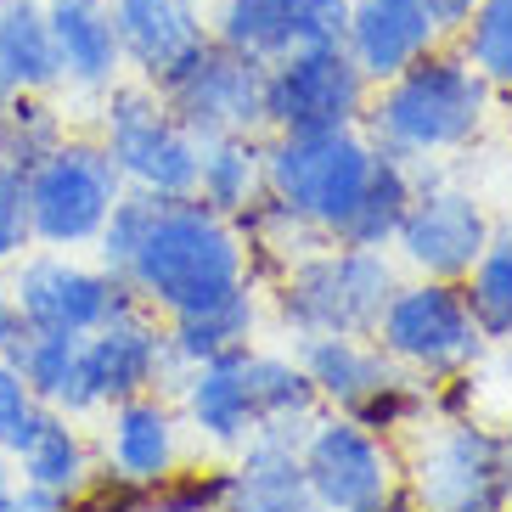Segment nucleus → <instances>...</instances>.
<instances>
[{
	"mask_svg": "<svg viewBox=\"0 0 512 512\" xmlns=\"http://www.w3.org/2000/svg\"><path fill=\"white\" fill-rule=\"evenodd\" d=\"M411 197H417L411 158H394V152L377 147L372 181H366L361 203H355V214H349V226L338 242H349V248H383V242H394V231H400V220H406V209H411Z\"/></svg>",
	"mask_w": 512,
	"mask_h": 512,
	"instance_id": "obj_26",
	"label": "nucleus"
},
{
	"mask_svg": "<svg viewBox=\"0 0 512 512\" xmlns=\"http://www.w3.org/2000/svg\"><path fill=\"white\" fill-rule=\"evenodd\" d=\"M293 17H299V0H220L209 34L242 57L276 62L293 51Z\"/></svg>",
	"mask_w": 512,
	"mask_h": 512,
	"instance_id": "obj_27",
	"label": "nucleus"
},
{
	"mask_svg": "<svg viewBox=\"0 0 512 512\" xmlns=\"http://www.w3.org/2000/svg\"><path fill=\"white\" fill-rule=\"evenodd\" d=\"M372 102V79L344 46H304L265 62V136L355 130Z\"/></svg>",
	"mask_w": 512,
	"mask_h": 512,
	"instance_id": "obj_8",
	"label": "nucleus"
},
{
	"mask_svg": "<svg viewBox=\"0 0 512 512\" xmlns=\"http://www.w3.org/2000/svg\"><path fill=\"white\" fill-rule=\"evenodd\" d=\"M422 6H428V17L439 23V34H445V40H456V29L467 23V12H473L479 0H422Z\"/></svg>",
	"mask_w": 512,
	"mask_h": 512,
	"instance_id": "obj_36",
	"label": "nucleus"
},
{
	"mask_svg": "<svg viewBox=\"0 0 512 512\" xmlns=\"http://www.w3.org/2000/svg\"><path fill=\"white\" fill-rule=\"evenodd\" d=\"M17 316V304H12V293H6V287H0V327H6V321Z\"/></svg>",
	"mask_w": 512,
	"mask_h": 512,
	"instance_id": "obj_39",
	"label": "nucleus"
},
{
	"mask_svg": "<svg viewBox=\"0 0 512 512\" xmlns=\"http://www.w3.org/2000/svg\"><path fill=\"white\" fill-rule=\"evenodd\" d=\"M490 119V85L473 74V62L445 40L428 57H417L411 68H400L394 79L372 85L366 102V136L372 147L428 164L439 152H456L484 130Z\"/></svg>",
	"mask_w": 512,
	"mask_h": 512,
	"instance_id": "obj_2",
	"label": "nucleus"
},
{
	"mask_svg": "<svg viewBox=\"0 0 512 512\" xmlns=\"http://www.w3.org/2000/svg\"><path fill=\"white\" fill-rule=\"evenodd\" d=\"M248 355L254 349H226L214 361L186 366L181 377V400L197 434L220 439V445H242L259 428V406H254V383H248Z\"/></svg>",
	"mask_w": 512,
	"mask_h": 512,
	"instance_id": "obj_20",
	"label": "nucleus"
},
{
	"mask_svg": "<svg viewBox=\"0 0 512 512\" xmlns=\"http://www.w3.org/2000/svg\"><path fill=\"white\" fill-rule=\"evenodd\" d=\"M501 445H507V462H512V417H507V434H501Z\"/></svg>",
	"mask_w": 512,
	"mask_h": 512,
	"instance_id": "obj_40",
	"label": "nucleus"
},
{
	"mask_svg": "<svg viewBox=\"0 0 512 512\" xmlns=\"http://www.w3.org/2000/svg\"><path fill=\"white\" fill-rule=\"evenodd\" d=\"M152 91L169 102V113L197 141L214 136H265V62L203 40L192 57H181Z\"/></svg>",
	"mask_w": 512,
	"mask_h": 512,
	"instance_id": "obj_7",
	"label": "nucleus"
},
{
	"mask_svg": "<svg viewBox=\"0 0 512 512\" xmlns=\"http://www.w3.org/2000/svg\"><path fill=\"white\" fill-rule=\"evenodd\" d=\"M12 496H17V467H12V456L0 451V512H12Z\"/></svg>",
	"mask_w": 512,
	"mask_h": 512,
	"instance_id": "obj_38",
	"label": "nucleus"
},
{
	"mask_svg": "<svg viewBox=\"0 0 512 512\" xmlns=\"http://www.w3.org/2000/svg\"><path fill=\"white\" fill-rule=\"evenodd\" d=\"M394 248L428 282H462L479 265V254L490 248V220H484V209L467 192L439 186L428 175V181H417V197H411L406 220L394 231Z\"/></svg>",
	"mask_w": 512,
	"mask_h": 512,
	"instance_id": "obj_14",
	"label": "nucleus"
},
{
	"mask_svg": "<svg viewBox=\"0 0 512 512\" xmlns=\"http://www.w3.org/2000/svg\"><path fill=\"white\" fill-rule=\"evenodd\" d=\"M349 29V0H299L293 17V51L304 46H344Z\"/></svg>",
	"mask_w": 512,
	"mask_h": 512,
	"instance_id": "obj_35",
	"label": "nucleus"
},
{
	"mask_svg": "<svg viewBox=\"0 0 512 512\" xmlns=\"http://www.w3.org/2000/svg\"><path fill=\"white\" fill-rule=\"evenodd\" d=\"M12 467H17V484H29V490H46L57 501H74L85 484H91V445L85 434L74 428V417H62V411L46 406L40 428L23 439V451H12Z\"/></svg>",
	"mask_w": 512,
	"mask_h": 512,
	"instance_id": "obj_22",
	"label": "nucleus"
},
{
	"mask_svg": "<svg viewBox=\"0 0 512 512\" xmlns=\"http://www.w3.org/2000/svg\"><path fill=\"white\" fill-rule=\"evenodd\" d=\"M299 366H304V377H310L316 400L338 406L344 417L366 411L377 394H389L394 383H400L394 361L377 344H366V338H304Z\"/></svg>",
	"mask_w": 512,
	"mask_h": 512,
	"instance_id": "obj_21",
	"label": "nucleus"
},
{
	"mask_svg": "<svg viewBox=\"0 0 512 512\" xmlns=\"http://www.w3.org/2000/svg\"><path fill=\"white\" fill-rule=\"evenodd\" d=\"M96 141L107 147V158L124 175V186L152 192V197H192L197 192V152H203V141L169 113V102L152 91L147 79L107 85Z\"/></svg>",
	"mask_w": 512,
	"mask_h": 512,
	"instance_id": "obj_5",
	"label": "nucleus"
},
{
	"mask_svg": "<svg viewBox=\"0 0 512 512\" xmlns=\"http://www.w3.org/2000/svg\"><path fill=\"white\" fill-rule=\"evenodd\" d=\"M23 186H29L34 242H40V248H57V254L91 248L102 220L124 197V175L113 169L102 141H91V136H68L57 152H46V158L23 175Z\"/></svg>",
	"mask_w": 512,
	"mask_h": 512,
	"instance_id": "obj_6",
	"label": "nucleus"
},
{
	"mask_svg": "<svg viewBox=\"0 0 512 512\" xmlns=\"http://www.w3.org/2000/svg\"><path fill=\"white\" fill-rule=\"evenodd\" d=\"M62 141H68V119L51 102V91H6L0 96V164L29 175Z\"/></svg>",
	"mask_w": 512,
	"mask_h": 512,
	"instance_id": "obj_28",
	"label": "nucleus"
},
{
	"mask_svg": "<svg viewBox=\"0 0 512 512\" xmlns=\"http://www.w3.org/2000/svg\"><path fill=\"white\" fill-rule=\"evenodd\" d=\"M12 512H68V501L46 496V490H29V484H17V496H12Z\"/></svg>",
	"mask_w": 512,
	"mask_h": 512,
	"instance_id": "obj_37",
	"label": "nucleus"
},
{
	"mask_svg": "<svg viewBox=\"0 0 512 512\" xmlns=\"http://www.w3.org/2000/svg\"><path fill=\"white\" fill-rule=\"evenodd\" d=\"M299 462L321 512H383L394 496H406L394 451L377 428H361L355 417L316 422L299 445Z\"/></svg>",
	"mask_w": 512,
	"mask_h": 512,
	"instance_id": "obj_12",
	"label": "nucleus"
},
{
	"mask_svg": "<svg viewBox=\"0 0 512 512\" xmlns=\"http://www.w3.org/2000/svg\"><path fill=\"white\" fill-rule=\"evenodd\" d=\"M141 512H226V473L220 479H175L147 490V507Z\"/></svg>",
	"mask_w": 512,
	"mask_h": 512,
	"instance_id": "obj_33",
	"label": "nucleus"
},
{
	"mask_svg": "<svg viewBox=\"0 0 512 512\" xmlns=\"http://www.w3.org/2000/svg\"><path fill=\"white\" fill-rule=\"evenodd\" d=\"M51 46H57V68L74 91H107L124 74V51L113 34V12L107 0H46Z\"/></svg>",
	"mask_w": 512,
	"mask_h": 512,
	"instance_id": "obj_19",
	"label": "nucleus"
},
{
	"mask_svg": "<svg viewBox=\"0 0 512 512\" xmlns=\"http://www.w3.org/2000/svg\"><path fill=\"white\" fill-rule=\"evenodd\" d=\"M496 237H507V242H512V226H501V231H496Z\"/></svg>",
	"mask_w": 512,
	"mask_h": 512,
	"instance_id": "obj_41",
	"label": "nucleus"
},
{
	"mask_svg": "<svg viewBox=\"0 0 512 512\" xmlns=\"http://www.w3.org/2000/svg\"><path fill=\"white\" fill-rule=\"evenodd\" d=\"M164 377H181L169 361L164 327L147 310L119 316L96 327L91 338H79V377L62 417H85V411H107L113 400H130V394H152V383H164Z\"/></svg>",
	"mask_w": 512,
	"mask_h": 512,
	"instance_id": "obj_13",
	"label": "nucleus"
},
{
	"mask_svg": "<svg viewBox=\"0 0 512 512\" xmlns=\"http://www.w3.org/2000/svg\"><path fill=\"white\" fill-rule=\"evenodd\" d=\"M40 417H46V406L29 394V383L17 377L12 361H0V451H23V439L40 428Z\"/></svg>",
	"mask_w": 512,
	"mask_h": 512,
	"instance_id": "obj_32",
	"label": "nucleus"
},
{
	"mask_svg": "<svg viewBox=\"0 0 512 512\" xmlns=\"http://www.w3.org/2000/svg\"><path fill=\"white\" fill-rule=\"evenodd\" d=\"M0 79L6 91H57L62 85L46 0H0Z\"/></svg>",
	"mask_w": 512,
	"mask_h": 512,
	"instance_id": "obj_24",
	"label": "nucleus"
},
{
	"mask_svg": "<svg viewBox=\"0 0 512 512\" xmlns=\"http://www.w3.org/2000/svg\"><path fill=\"white\" fill-rule=\"evenodd\" d=\"M34 242L29 231V186L12 164H0V265L23 259V248Z\"/></svg>",
	"mask_w": 512,
	"mask_h": 512,
	"instance_id": "obj_34",
	"label": "nucleus"
},
{
	"mask_svg": "<svg viewBox=\"0 0 512 512\" xmlns=\"http://www.w3.org/2000/svg\"><path fill=\"white\" fill-rule=\"evenodd\" d=\"M406 496L417 512H507L512 462L496 428L451 422L411 456Z\"/></svg>",
	"mask_w": 512,
	"mask_h": 512,
	"instance_id": "obj_10",
	"label": "nucleus"
},
{
	"mask_svg": "<svg viewBox=\"0 0 512 512\" xmlns=\"http://www.w3.org/2000/svg\"><path fill=\"white\" fill-rule=\"evenodd\" d=\"M377 147L355 130H310V136H265V197L310 237H344L349 214L372 181Z\"/></svg>",
	"mask_w": 512,
	"mask_h": 512,
	"instance_id": "obj_3",
	"label": "nucleus"
},
{
	"mask_svg": "<svg viewBox=\"0 0 512 512\" xmlns=\"http://www.w3.org/2000/svg\"><path fill=\"white\" fill-rule=\"evenodd\" d=\"M248 451L226 473V512H321L287 428H254Z\"/></svg>",
	"mask_w": 512,
	"mask_h": 512,
	"instance_id": "obj_17",
	"label": "nucleus"
},
{
	"mask_svg": "<svg viewBox=\"0 0 512 512\" xmlns=\"http://www.w3.org/2000/svg\"><path fill=\"white\" fill-rule=\"evenodd\" d=\"M434 46H445V34H439V23L428 17L422 0H349L344 51L355 57V68L372 85L394 79L400 68L428 57Z\"/></svg>",
	"mask_w": 512,
	"mask_h": 512,
	"instance_id": "obj_15",
	"label": "nucleus"
},
{
	"mask_svg": "<svg viewBox=\"0 0 512 512\" xmlns=\"http://www.w3.org/2000/svg\"><path fill=\"white\" fill-rule=\"evenodd\" d=\"M394 287L400 276L377 248L338 242V248L293 259V271L276 287V310L299 338H372Z\"/></svg>",
	"mask_w": 512,
	"mask_h": 512,
	"instance_id": "obj_4",
	"label": "nucleus"
},
{
	"mask_svg": "<svg viewBox=\"0 0 512 512\" xmlns=\"http://www.w3.org/2000/svg\"><path fill=\"white\" fill-rule=\"evenodd\" d=\"M107 473L124 484H164L175 473V411L152 394H130V400H113L107 406Z\"/></svg>",
	"mask_w": 512,
	"mask_h": 512,
	"instance_id": "obj_18",
	"label": "nucleus"
},
{
	"mask_svg": "<svg viewBox=\"0 0 512 512\" xmlns=\"http://www.w3.org/2000/svg\"><path fill=\"white\" fill-rule=\"evenodd\" d=\"M0 96H6V79H0Z\"/></svg>",
	"mask_w": 512,
	"mask_h": 512,
	"instance_id": "obj_42",
	"label": "nucleus"
},
{
	"mask_svg": "<svg viewBox=\"0 0 512 512\" xmlns=\"http://www.w3.org/2000/svg\"><path fill=\"white\" fill-rule=\"evenodd\" d=\"M6 293H12L17 316L29 321V327L68 332V338H91L107 321L147 310V299L130 287V276H113L102 265H79V259L57 254V248L23 259Z\"/></svg>",
	"mask_w": 512,
	"mask_h": 512,
	"instance_id": "obj_9",
	"label": "nucleus"
},
{
	"mask_svg": "<svg viewBox=\"0 0 512 512\" xmlns=\"http://www.w3.org/2000/svg\"><path fill=\"white\" fill-rule=\"evenodd\" d=\"M451 46L473 62V74L490 85V96L512 91V0H479Z\"/></svg>",
	"mask_w": 512,
	"mask_h": 512,
	"instance_id": "obj_29",
	"label": "nucleus"
},
{
	"mask_svg": "<svg viewBox=\"0 0 512 512\" xmlns=\"http://www.w3.org/2000/svg\"><path fill=\"white\" fill-rule=\"evenodd\" d=\"M377 349L417 372H467L484 355V332L467 316V299L456 282H411L394 287L389 310L377 321Z\"/></svg>",
	"mask_w": 512,
	"mask_h": 512,
	"instance_id": "obj_11",
	"label": "nucleus"
},
{
	"mask_svg": "<svg viewBox=\"0 0 512 512\" xmlns=\"http://www.w3.org/2000/svg\"><path fill=\"white\" fill-rule=\"evenodd\" d=\"M107 12H113L124 68H136V79L147 85H158L175 62L209 40L203 0H107Z\"/></svg>",
	"mask_w": 512,
	"mask_h": 512,
	"instance_id": "obj_16",
	"label": "nucleus"
},
{
	"mask_svg": "<svg viewBox=\"0 0 512 512\" xmlns=\"http://www.w3.org/2000/svg\"><path fill=\"white\" fill-rule=\"evenodd\" d=\"M124 276L147 299V310H164L175 321L242 293L248 287V248H242V231L226 214H214L209 203L158 197Z\"/></svg>",
	"mask_w": 512,
	"mask_h": 512,
	"instance_id": "obj_1",
	"label": "nucleus"
},
{
	"mask_svg": "<svg viewBox=\"0 0 512 512\" xmlns=\"http://www.w3.org/2000/svg\"><path fill=\"white\" fill-rule=\"evenodd\" d=\"M462 299H467V316L484 338L496 344H512V242L490 231V248L479 254V265L462 276Z\"/></svg>",
	"mask_w": 512,
	"mask_h": 512,
	"instance_id": "obj_30",
	"label": "nucleus"
},
{
	"mask_svg": "<svg viewBox=\"0 0 512 512\" xmlns=\"http://www.w3.org/2000/svg\"><path fill=\"white\" fill-rule=\"evenodd\" d=\"M197 203L214 214H248L265 197V136H214L197 152Z\"/></svg>",
	"mask_w": 512,
	"mask_h": 512,
	"instance_id": "obj_23",
	"label": "nucleus"
},
{
	"mask_svg": "<svg viewBox=\"0 0 512 512\" xmlns=\"http://www.w3.org/2000/svg\"><path fill=\"white\" fill-rule=\"evenodd\" d=\"M248 383H254V406H259V428H293V422L316 417V389L304 377L299 361L287 355H248Z\"/></svg>",
	"mask_w": 512,
	"mask_h": 512,
	"instance_id": "obj_31",
	"label": "nucleus"
},
{
	"mask_svg": "<svg viewBox=\"0 0 512 512\" xmlns=\"http://www.w3.org/2000/svg\"><path fill=\"white\" fill-rule=\"evenodd\" d=\"M254 321H259V310H254V293H248V287H242V293H231L226 304H214V310L175 316L164 327L175 372L186 377V366H197V361H214V355H226V349H248Z\"/></svg>",
	"mask_w": 512,
	"mask_h": 512,
	"instance_id": "obj_25",
	"label": "nucleus"
}]
</instances>
